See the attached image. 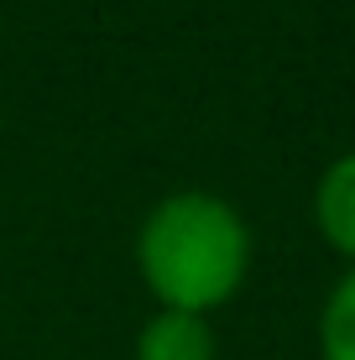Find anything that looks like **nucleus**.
Segmentation results:
<instances>
[{"instance_id":"obj_4","label":"nucleus","mask_w":355,"mask_h":360,"mask_svg":"<svg viewBox=\"0 0 355 360\" xmlns=\"http://www.w3.org/2000/svg\"><path fill=\"white\" fill-rule=\"evenodd\" d=\"M319 355L355 360V266L329 288L324 308H319Z\"/></svg>"},{"instance_id":"obj_1","label":"nucleus","mask_w":355,"mask_h":360,"mask_svg":"<svg viewBox=\"0 0 355 360\" xmlns=\"http://www.w3.org/2000/svg\"><path fill=\"white\" fill-rule=\"evenodd\" d=\"M136 271L157 308L209 319L246 282L251 230L230 198L209 188H173L146 209L136 230Z\"/></svg>"},{"instance_id":"obj_3","label":"nucleus","mask_w":355,"mask_h":360,"mask_svg":"<svg viewBox=\"0 0 355 360\" xmlns=\"http://www.w3.org/2000/svg\"><path fill=\"white\" fill-rule=\"evenodd\" d=\"M314 225H319L329 251L350 256V266H355V152H340L319 172V183H314Z\"/></svg>"},{"instance_id":"obj_2","label":"nucleus","mask_w":355,"mask_h":360,"mask_svg":"<svg viewBox=\"0 0 355 360\" xmlns=\"http://www.w3.org/2000/svg\"><path fill=\"white\" fill-rule=\"evenodd\" d=\"M136 360H214L219 340L204 314H178V308H157L136 329Z\"/></svg>"}]
</instances>
